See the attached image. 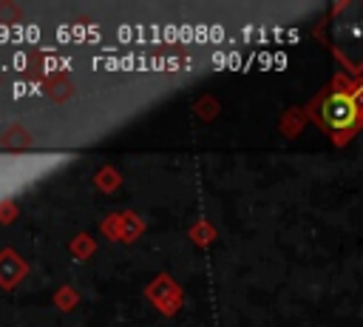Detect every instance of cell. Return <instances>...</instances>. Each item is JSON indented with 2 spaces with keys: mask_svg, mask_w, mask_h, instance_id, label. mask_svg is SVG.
Here are the masks:
<instances>
[{
  "mask_svg": "<svg viewBox=\"0 0 363 327\" xmlns=\"http://www.w3.org/2000/svg\"><path fill=\"white\" fill-rule=\"evenodd\" d=\"M320 122L329 131H337V134L349 131L357 122V102H354V97H349V94L326 97L323 105H320Z\"/></svg>",
  "mask_w": 363,
  "mask_h": 327,
  "instance_id": "1",
  "label": "cell"
},
{
  "mask_svg": "<svg viewBox=\"0 0 363 327\" xmlns=\"http://www.w3.org/2000/svg\"><path fill=\"white\" fill-rule=\"evenodd\" d=\"M26 40V26L23 23H14L11 26V45H20Z\"/></svg>",
  "mask_w": 363,
  "mask_h": 327,
  "instance_id": "2",
  "label": "cell"
},
{
  "mask_svg": "<svg viewBox=\"0 0 363 327\" xmlns=\"http://www.w3.org/2000/svg\"><path fill=\"white\" fill-rule=\"evenodd\" d=\"M116 40L125 45V43H130L133 40V26H119L116 28Z\"/></svg>",
  "mask_w": 363,
  "mask_h": 327,
  "instance_id": "3",
  "label": "cell"
},
{
  "mask_svg": "<svg viewBox=\"0 0 363 327\" xmlns=\"http://www.w3.org/2000/svg\"><path fill=\"white\" fill-rule=\"evenodd\" d=\"M88 43H91V45H99V43H102V31H99L96 23H88Z\"/></svg>",
  "mask_w": 363,
  "mask_h": 327,
  "instance_id": "4",
  "label": "cell"
},
{
  "mask_svg": "<svg viewBox=\"0 0 363 327\" xmlns=\"http://www.w3.org/2000/svg\"><path fill=\"white\" fill-rule=\"evenodd\" d=\"M147 45H162V31H159V23H153L147 28Z\"/></svg>",
  "mask_w": 363,
  "mask_h": 327,
  "instance_id": "5",
  "label": "cell"
},
{
  "mask_svg": "<svg viewBox=\"0 0 363 327\" xmlns=\"http://www.w3.org/2000/svg\"><path fill=\"white\" fill-rule=\"evenodd\" d=\"M133 40H136V45H147V28L145 26H133Z\"/></svg>",
  "mask_w": 363,
  "mask_h": 327,
  "instance_id": "6",
  "label": "cell"
},
{
  "mask_svg": "<svg viewBox=\"0 0 363 327\" xmlns=\"http://www.w3.org/2000/svg\"><path fill=\"white\" fill-rule=\"evenodd\" d=\"M57 68H60V57H54V54H48V57L43 60V71H45V74H54Z\"/></svg>",
  "mask_w": 363,
  "mask_h": 327,
  "instance_id": "7",
  "label": "cell"
},
{
  "mask_svg": "<svg viewBox=\"0 0 363 327\" xmlns=\"http://www.w3.org/2000/svg\"><path fill=\"white\" fill-rule=\"evenodd\" d=\"M179 40L187 45V43H193L196 40V34H193V28L187 26V23H182V28H179Z\"/></svg>",
  "mask_w": 363,
  "mask_h": 327,
  "instance_id": "8",
  "label": "cell"
},
{
  "mask_svg": "<svg viewBox=\"0 0 363 327\" xmlns=\"http://www.w3.org/2000/svg\"><path fill=\"white\" fill-rule=\"evenodd\" d=\"M68 40H74V37H71V28H68L65 23H62V26H57V43H60V45H65Z\"/></svg>",
  "mask_w": 363,
  "mask_h": 327,
  "instance_id": "9",
  "label": "cell"
},
{
  "mask_svg": "<svg viewBox=\"0 0 363 327\" xmlns=\"http://www.w3.org/2000/svg\"><path fill=\"white\" fill-rule=\"evenodd\" d=\"M11 68H14V71H23V68H26V54H23L20 48L11 54Z\"/></svg>",
  "mask_w": 363,
  "mask_h": 327,
  "instance_id": "10",
  "label": "cell"
},
{
  "mask_svg": "<svg viewBox=\"0 0 363 327\" xmlns=\"http://www.w3.org/2000/svg\"><path fill=\"white\" fill-rule=\"evenodd\" d=\"M26 43H40V26H26Z\"/></svg>",
  "mask_w": 363,
  "mask_h": 327,
  "instance_id": "11",
  "label": "cell"
},
{
  "mask_svg": "<svg viewBox=\"0 0 363 327\" xmlns=\"http://www.w3.org/2000/svg\"><path fill=\"white\" fill-rule=\"evenodd\" d=\"M162 40H167V43L179 40V28H176V26H164V28H162Z\"/></svg>",
  "mask_w": 363,
  "mask_h": 327,
  "instance_id": "12",
  "label": "cell"
},
{
  "mask_svg": "<svg viewBox=\"0 0 363 327\" xmlns=\"http://www.w3.org/2000/svg\"><path fill=\"white\" fill-rule=\"evenodd\" d=\"M26 94H28V85H26V82H14V85H11V97H14V100H20V97H26Z\"/></svg>",
  "mask_w": 363,
  "mask_h": 327,
  "instance_id": "13",
  "label": "cell"
},
{
  "mask_svg": "<svg viewBox=\"0 0 363 327\" xmlns=\"http://www.w3.org/2000/svg\"><path fill=\"white\" fill-rule=\"evenodd\" d=\"M71 37L74 40H88V26H74L71 28Z\"/></svg>",
  "mask_w": 363,
  "mask_h": 327,
  "instance_id": "14",
  "label": "cell"
},
{
  "mask_svg": "<svg viewBox=\"0 0 363 327\" xmlns=\"http://www.w3.org/2000/svg\"><path fill=\"white\" fill-rule=\"evenodd\" d=\"M105 68L108 71H122V60L119 57H105Z\"/></svg>",
  "mask_w": 363,
  "mask_h": 327,
  "instance_id": "15",
  "label": "cell"
},
{
  "mask_svg": "<svg viewBox=\"0 0 363 327\" xmlns=\"http://www.w3.org/2000/svg\"><path fill=\"white\" fill-rule=\"evenodd\" d=\"M6 43H11V26L0 23V45H6Z\"/></svg>",
  "mask_w": 363,
  "mask_h": 327,
  "instance_id": "16",
  "label": "cell"
},
{
  "mask_svg": "<svg viewBox=\"0 0 363 327\" xmlns=\"http://www.w3.org/2000/svg\"><path fill=\"white\" fill-rule=\"evenodd\" d=\"M133 65H136V57H133V54H125V57H122V71H130Z\"/></svg>",
  "mask_w": 363,
  "mask_h": 327,
  "instance_id": "17",
  "label": "cell"
},
{
  "mask_svg": "<svg viewBox=\"0 0 363 327\" xmlns=\"http://www.w3.org/2000/svg\"><path fill=\"white\" fill-rule=\"evenodd\" d=\"M193 34H196V40H207V37H210V31H207L204 26H196V28H193Z\"/></svg>",
  "mask_w": 363,
  "mask_h": 327,
  "instance_id": "18",
  "label": "cell"
},
{
  "mask_svg": "<svg viewBox=\"0 0 363 327\" xmlns=\"http://www.w3.org/2000/svg\"><path fill=\"white\" fill-rule=\"evenodd\" d=\"M71 65H74V63H71V57H60V68H65V71H68Z\"/></svg>",
  "mask_w": 363,
  "mask_h": 327,
  "instance_id": "19",
  "label": "cell"
},
{
  "mask_svg": "<svg viewBox=\"0 0 363 327\" xmlns=\"http://www.w3.org/2000/svg\"><path fill=\"white\" fill-rule=\"evenodd\" d=\"M28 94H34V97H37V94H43V91H40V85H37V82H31V85H28Z\"/></svg>",
  "mask_w": 363,
  "mask_h": 327,
  "instance_id": "20",
  "label": "cell"
},
{
  "mask_svg": "<svg viewBox=\"0 0 363 327\" xmlns=\"http://www.w3.org/2000/svg\"><path fill=\"white\" fill-rule=\"evenodd\" d=\"M210 37L213 40H221V28H210Z\"/></svg>",
  "mask_w": 363,
  "mask_h": 327,
  "instance_id": "21",
  "label": "cell"
}]
</instances>
